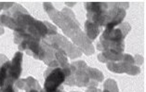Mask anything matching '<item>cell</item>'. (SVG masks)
<instances>
[{
  "label": "cell",
  "instance_id": "obj_1",
  "mask_svg": "<svg viewBox=\"0 0 146 92\" xmlns=\"http://www.w3.org/2000/svg\"><path fill=\"white\" fill-rule=\"evenodd\" d=\"M64 73L60 69H55L49 75L45 82V88L48 92H53L64 80Z\"/></svg>",
  "mask_w": 146,
  "mask_h": 92
},
{
  "label": "cell",
  "instance_id": "obj_2",
  "mask_svg": "<svg viewBox=\"0 0 146 92\" xmlns=\"http://www.w3.org/2000/svg\"><path fill=\"white\" fill-rule=\"evenodd\" d=\"M21 62H22V53L18 52L14 57L11 68H10V73H11L14 79L18 78L21 73Z\"/></svg>",
  "mask_w": 146,
  "mask_h": 92
},
{
  "label": "cell",
  "instance_id": "obj_3",
  "mask_svg": "<svg viewBox=\"0 0 146 92\" xmlns=\"http://www.w3.org/2000/svg\"><path fill=\"white\" fill-rule=\"evenodd\" d=\"M9 67V62H6L4 65L0 67V87H2L4 85V81L6 79L7 73H8Z\"/></svg>",
  "mask_w": 146,
  "mask_h": 92
},
{
  "label": "cell",
  "instance_id": "obj_4",
  "mask_svg": "<svg viewBox=\"0 0 146 92\" xmlns=\"http://www.w3.org/2000/svg\"><path fill=\"white\" fill-rule=\"evenodd\" d=\"M0 92H13L12 87L11 86H8L6 88H4L3 90H0Z\"/></svg>",
  "mask_w": 146,
  "mask_h": 92
}]
</instances>
